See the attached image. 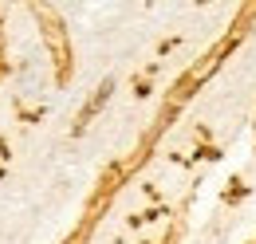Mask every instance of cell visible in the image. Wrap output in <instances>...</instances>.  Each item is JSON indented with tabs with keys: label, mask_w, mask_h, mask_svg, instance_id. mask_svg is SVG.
I'll return each instance as SVG.
<instances>
[]
</instances>
